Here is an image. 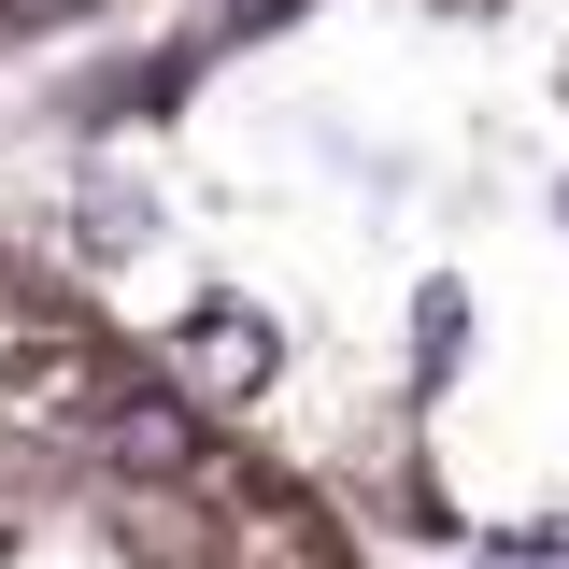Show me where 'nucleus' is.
I'll return each mask as SVG.
<instances>
[{"mask_svg":"<svg viewBox=\"0 0 569 569\" xmlns=\"http://www.w3.org/2000/svg\"><path fill=\"white\" fill-rule=\"evenodd\" d=\"M485 569H569V541H498Z\"/></svg>","mask_w":569,"mask_h":569,"instance_id":"obj_3","label":"nucleus"},{"mask_svg":"<svg viewBox=\"0 0 569 569\" xmlns=\"http://www.w3.org/2000/svg\"><path fill=\"white\" fill-rule=\"evenodd\" d=\"M200 356H213V370H271V328H242V313H200Z\"/></svg>","mask_w":569,"mask_h":569,"instance_id":"obj_2","label":"nucleus"},{"mask_svg":"<svg viewBox=\"0 0 569 569\" xmlns=\"http://www.w3.org/2000/svg\"><path fill=\"white\" fill-rule=\"evenodd\" d=\"M186 456H200L186 399H129V413H114V470H186Z\"/></svg>","mask_w":569,"mask_h":569,"instance_id":"obj_1","label":"nucleus"}]
</instances>
